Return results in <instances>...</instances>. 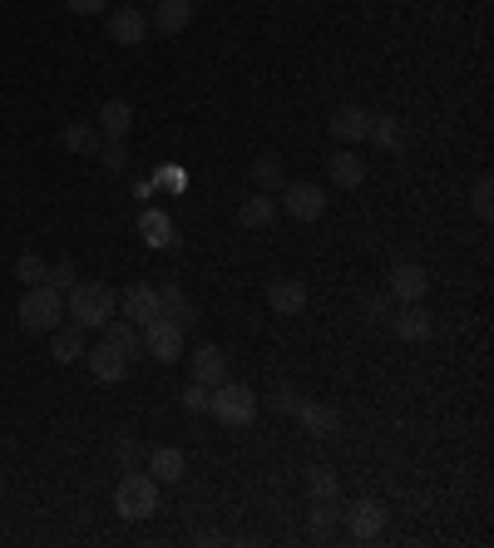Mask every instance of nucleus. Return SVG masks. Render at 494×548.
I'll use <instances>...</instances> for the list:
<instances>
[{
	"label": "nucleus",
	"mask_w": 494,
	"mask_h": 548,
	"mask_svg": "<svg viewBox=\"0 0 494 548\" xmlns=\"http://www.w3.org/2000/svg\"><path fill=\"white\" fill-rule=\"evenodd\" d=\"M297 400H302V395H297V386H287V381L267 391V405H272V410H282V415H292V410H297Z\"/></svg>",
	"instance_id": "473e14b6"
},
{
	"label": "nucleus",
	"mask_w": 494,
	"mask_h": 548,
	"mask_svg": "<svg viewBox=\"0 0 494 548\" xmlns=\"http://www.w3.org/2000/svg\"><path fill=\"white\" fill-rule=\"evenodd\" d=\"M154 5H159V0H154Z\"/></svg>",
	"instance_id": "ea45409f"
},
{
	"label": "nucleus",
	"mask_w": 494,
	"mask_h": 548,
	"mask_svg": "<svg viewBox=\"0 0 494 548\" xmlns=\"http://www.w3.org/2000/svg\"><path fill=\"white\" fill-rule=\"evenodd\" d=\"M327 168H331V183H336V188H361V183H366V163L351 154V144H341V149L327 158Z\"/></svg>",
	"instance_id": "f3484780"
},
{
	"label": "nucleus",
	"mask_w": 494,
	"mask_h": 548,
	"mask_svg": "<svg viewBox=\"0 0 494 548\" xmlns=\"http://www.w3.org/2000/svg\"><path fill=\"white\" fill-rule=\"evenodd\" d=\"M75 277H80V272H75V262H55V267L45 272V282H50L55 292H70V287H75Z\"/></svg>",
	"instance_id": "72a5a7b5"
},
{
	"label": "nucleus",
	"mask_w": 494,
	"mask_h": 548,
	"mask_svg": "<svg viewBox=\"0 0 494 548\" xmlns=\"http://www.w3.org/2000/svg\"><path fill=\"white\" fill-rule=\"evenodd\" d=\"M119 307H124V316H129L134 326H144V321H154V316H159V287H149V282H134V287H124Z\"/></svg>",
	"instance_id": "4468645a"
},
{
	"label": "nucleus",
	"mask_w": 494,
	"mask_h": 548,
	"mask_svg": "<svg viewBox=\"0 0 494 548\" xmlns=\"http://www.w3.org/2000/svg\"><path fill=\"white\" fill-rule=\"evenodd\" d=\"M386 292H391L396 302H425L430 277H425V267H420V262H396V267L386 272Z\"/></svg>",
	"instance_id": "6e6552de"
},
{
	"label": "nucleus",
	"mask_w": 494,
	"mask_h": 548,
	"mask_svg": "<svg viewBox=\"0 0 494 548\" xmlns=\"http://www.w3.org/2000/svg\"><path fill=\"white\" fill-rule=\"evenodd\" d=\"M188 371H193V381H198V386H208V391H213V386H223V381H228V356H223L218 346H198V351L188 356Z\"/></svg>",
	"instance_id": "f8f14e48"
},
{
	"label": "nucleus",
	"mask_w": 494,
	"mask_h": 548,
	"mask_svg": "<svg viewBox=\"0 0 494 548\" xmlns=\"http://www.w3.org/2000/svg\"><path fill=\"white\" fill-rule=\"evenodd\" d=\"M208 415H213L218 425L247 430V425L257 420V395L247 391L243 381H223V386H213V391H208Z\"/></svg>",
	"instance_id": "f03ea898"
},
{
	"label": "nucleus",
	"mask_w": 494,
	"mask_h": 548,
	"mask_svg": "<svg viewBox=\"0 0 494 548\" xmlns=\"http://www.w3.org/2000/svg\"><path fill=\"white\" fill-rule=\"evenodd\" d=\"M60 139H65V149H70V154H94V149H99V134H94L89 124H70Z\"/></svg>",
	"instance_id": "c756f323"
},
{
	"label": "nucleus",
	"mask_w": 494,
	"mask_h": 548,
	"mask_svg": "<svg viewBox=\"0 0 494 548\" xmlns=\"http://www.w3.org/2000/svg\"><path fill=\"white\" fill-rule=\"evenodd\" d=\"M361 312H366V321H381V316H391V292H386V297H381V292H376V297H366V302H361Z\"/></svg>",
	"instance_id": "4c0bfd02"
},
{
	"label": "nucleus",
	"mask_w": 494,
	"mask_h": 548,
	"mask_svg": "<svg viewBox=\"0 0 494 548\" xmlns=\"http://www.w3.org/2000/svg\"><path fill=\"white\" fill-rule=\"evenodd\" d=\"M470 203H475V213H480L485 223L494 218V178H490V173H480V178H475V188H470Z\"/></svg>",
	"instance_id": "7c9ffc66"
},
{
	"label": "nucleus",
	"mask_w": 494,
	"mask_h": 548,
	"mask_svg": "<svg viewBox=\"0 0 494 548\" xmlns=\"http://www.w3.org/2000/svg\"><path fill=\"white\" fill-rule=\"evenodd\" d=\"M65 5H70V15H99L109 0H65Z\"/></svg>",
	"instance_id": "58836bf2"
},
{
	"label": "nucleus",
	"mask_w": 494,
	"mask_h": 548,
	"mask_svg": "<svg viewBox=\"0 0 494 548\" xmlns=\"http://www.w3.org/2000/svg\"><path fill=\"white\" fill-rule=\"evenodd\" d=\"M366 139L381 144V149H401V129H396V119H386V114L371 119V134H366Z\"/></svg>",
	"instance_id": "2f4dec72"
},
{
	"label": "nucleus",
	"mask_w": 494,
	"mask_h": 548,
	"mask_svg": "<svg viewBox=\"0 0 494 548\" xmlns=\"http://www.w3.org/2000/svg\"><path fill=\"white\" fill-rule=\"evenodd\" d=\"M50 356H55L60 366H70V361H84V331L75 326V321L50 331Z\"/></svg>",
	"instance_id": "aec40b11"
},
{
	"label": "nucleus",
	"mask_w": 494,
	"mask_h": 548,
	"mask_svg": "<svg viewBox=\"0 0 494 548\" xmlns=\"http://www.w3.org/2000/svg\"><path fill=\"white\" fill-rule=\"evenodd\" d=\"M99 129H104L109 139H124V134L134 129V109H129V99H104V109H99Z\"/></svg>",
	"instance_id": "b1692460"
},
{
	"label": "nucleus",
	"mask_w": 494,
	"mask_h": 548,
	"mask_svg": "<svg viewBox=\"0 0 494 548\" xmlns=\"http://www.w3.org/2000/svg\"><path fill=\"white\" fill-rule=\"evenodd\" d=\"M252 183L262 188V193H282V183H287V173H282V158L277 154H262L252 163Z\"/></svg>",
	"instance_id": "a878e982"
},
{
	"label": "nucleus",
	"mask_w": 494,
	"mask_h": 548,
	"mask_svg": "<svg viewBox=\"0 0 494 548\" xmlns=\"http://www.w3.org/2000/svg\"><path fill=\"white\" fill-rule=\"evenodd\" d=\"M336 524H341V504H336V499H312V509H307V529H312V539H327Z\"/></svg>",
	"instance_id": "393cba45"
},
{
	"label": "nucleus",
	"mask_w": 494,
	"mask_h": 548,
	"mask_svg": "<svg viewBox=\"0 0 494 548\" xmlns=\"http://www.w3.org/2000/svg\"><path fill=\"white\" fill-rule=\"evenodd\" d=\"M139 237H144L149 247H168V237H173L168 213H159V208H144V213H139Z\"/></svg>",
	"instance_id": "bb28decb"
},
{
	"label": "nucleus",
	"mask_w": 494,
	"mask_h": 548,
	"mask_svg": "<svg viewBox=\"0 0 494 548\" xmlns=\"http://www.w3.org/2000/svg\"><path fill=\"white\" fill-rule=\"evenodd\" d=\"M114 509H119V519H129V524L154 519V514H159V479L129 470L119 479V489H114Z\"/></svg>",
	"instance_id": "f257e3e1"
},
{
	"label": "nucleus",
	"mask_w": 494,
	"mask_h": 548,
	"mask_svg": "<svg viewBox=\"0 0 494 548\" xmlns=\"http://www.w3.org/2000/svg\"><path fill=\"white\" fill-rule=\"evenodd\" d=\"M84 361H89L94 381H104V386H114V381H124V376H129V361H124L109 341H99L94 351H84Z\"/></svg>",
	"instance_id": "dca6fc26"
},
{
	"label": "nucleus",
	"mask_w": 494,
	"mask_h": 548,
	"mask_svg": "<svg viewBox=\"0 0 494 548\" xmlns=\"http://www.w3.org/2000/svg\"><path fill=\"white\" fill-rule=\"evenodd\" d=\"M193 10H198V0H159V5H154V30H159V35L188 30Z\"/></svg>",
	"instance_id": "a211bd4d"
},
{
	"label": "nucleus",
	"mask_w": 494,
	"mask_h": 548,
	"mask_svg": "<svg viewBox=\"0 0 494 548\" xmlns=\"http://www.w3.org/2000/svg\"><path fill=\"white\" fill-rule=\"evenodd\" d=\"M391 326H396L401 341H425V336H430V316H425L420 302H406L401 312H391Z\"/></svg>",
	"instance_id": "412c9836"
},
{
	"label": "nucleus",
	"mask_w": 494,
	"mask_h": 548,
	"mask_svg": "<svg viewBox=\"0 0 494 548\" xmlns=\"http://www.w3.org/2000/svg\"><path fill=\"white\" fill-rule=\"evenodd\" d=\"M109 40H114V45H144V40H149V20H144V10H139V5H119V10H109Z\"/></svg>",
	"instance_id": "1a4fd4ad"
},
{
	"label": "nucleus",
	"mask_w": 494,
	"mask_h": 548,
	"mask_svg": "<svg viewBox=\"0 0 494 548\" xmlns=\"http://www.w3.org/2000/svg\"><path fill=\"white\" fill-rule=\"evenodd\" d=\"M119 307V297L104 287V282H75L70 287V321L80 326V331H99L109 316Z\"/></svg>",
	"instance_id": "7ed1b4c3"
},
{
	"label": "nucleus",
	"mask_w": 494,
	"mask_h": 548,
	"mask_svg": "<svg viewBox=\"0 0 494 548\" xmlns=\"http://www.w3.org/2000/svg\"><path fill=\"white\" fill-rule=\"evenodd\" d=\"M99 331H104V341H109V346H114V351H119L124 361L144 356V331H139V326H134L129 316H124V321H114V316H109V321H104Z\"/></svg>",
	"instance_id": "2eb2a0df"
},
{
	"label": "nucleus",
	"mask_w": 494,
	"mask_h": 548,
	"mask_svg": "<svg viewBox=\"0 0 494 548\" xmlns=\"http://www.w3.org/2000/svg\"><path fill=\"white\" fill-rule=\"evenodd\" d=\"M159 316H173V321L193 326V321H198V307L188 302V292H183L178 282H168V287H159Z\"/></svg>",
	"instance_id": "5701e85b"
},
{
	"label": "nucleus",
	"mask_w": 494,
	"mask_h": 548,
	"mask_svg": "<svg viewBox=\"0 0 494 548\" xmlns=\"http://www.w3.org/2000/svg\"><path fill=\"white\" fill-rule=\"evenodd\" d=\"M149 474H154L159 484H178V479L188 474V460H183V450H173V445H159V450L149 455Z\"/></svg>",
	"instance_id": "4be33fe9"
},
{
	"label": "nucleus",
	"mask_w": 494,
	"mask_h": 548,
	"mask_svg": "<svg viewBox=\"0 0 494 548\" xmlns=\"http://www.w3.org/2000/svg\"><path fill=\"white\" fill-rule=\"evenodd\" d=\"M267 307H272L277 316L307 312V282H297V277H277V282H267Z\"/></svg>",
	"instance_id": "9d476101"
},
{
	"label": "nucleus",
	"mask_w": 494,
	"mask_h": 548,
	"mask_svg": "<svg viewBox=\"0 0 494 548\" xmlns=\"http://www.w3.org/2000/svg\"><path fill=\"white\" fill-rule=\"evenodd\" d=\"M371 109H361V104H341L336 114H331V134L341 139V144H361L366 134H371Z\"/></svg>",
	"instance_id": "9b49d317"
},
{
	"label": "nucleus",
	"mask_w": 494,
	"mask_h": 548,
	"mask_svg": "<svg viewBox=\"0 0 494 548\" xmlns=\"http://www.w3.org/2000/svg\"><path fill=\"white\" fill-rule=\"evenodd\" d=\"M45 272H50V267H45V257H35V252H20V257H15V277H20L25 287H40V282H45Z\"/></svg>",
	"instance_id": "c85d7f7f"
},
{
	"label": "nucleus",
	"mask_w": 494,
	"mask_h": 548,
	"mask_svg": "<svg viewBox=\"0 0 494 548\" xmlns=\"http://www.w3.org/2000/svg\"><path fill=\"white\" fill-rule=\"evenodd\" d=\"M238 223H243L247 233H262V228H272V223H277V203H272V193H252V198H243V208H238Z\"/></svg>",
	"instance_id": "6ab92c4d"
},
{
	"label": "nucleus",
	"mask_w": 494,
	"mask_h": 548,
	"mask_svg": "<svg viewBox=\"0 0 494 548\" xmlns=\"http://www.w3.org/2000/svg\"><path fill=\"white\" fill-rule=\"evenodd\" d=\"M104 168H109V173H124V168H129V149H124V139H109V144H104Z\"/></svg>",
	"instance_id": "f704fd0d"
},
{
	"label": "nucleus",
	"mask_w": 494,
	"mask_h": 548,
	"mask_svg": "<svg viewBox=\"0 0 494 548\" xmlns=\"http://www.w3.org/2000/svg\"><path fill=\"white\" fill-rule=\"evenodd\" d=\"M282 208L297 223H317L327 213V188H317V183H282Z\"/></svg>",
	"instance_id": "0eeeda50"
},
{
	"label": "nucleus",
	"mask_w": 494,
	"mask_h": 548,
	"mask_svg": "<svg viewBox=\"0 0 494 548\" xmlns=\"http://www.w3.org/2000/svg\"><path fill=\"white\" fill-rule=\"evenodd\" d=\"M386 504L381 499H351V504H341V524H346V534L351 539H361V544H371L376 534H386Z\"/></svg>",
	"instance_id": "39448f33"
},
{
	"label": "nucleus",
	"mask_w": 494,
	"mask_h": 548,
	"mask_svg": "<svg viewBox=\"0 0 494 548\" xmlns=\"http://www.w3.org/2000/svg\"><path fill=\"white\" fill-rule=\"evenodd\" d=\"M119 465H124V470H139V465H144V445L124 435V440H119Z\"/></svg>",
	"instance_id": "c9c22d12"
},
{
	"label": "nucleus",
	"mask_w": 494,
	"mask_h": 548,
	"mask_svg": "<svg viewBox=\"0 0 494 548\" xmlns=\"http://www.w3.org/2000/svg\"><path fill=\"white\" fill-rule=\"evenodd\" d=\"M183 410H193V415H208V386H183Z\"/></svg>",
	"instance_id": "e433bc0d"
},
{
	"label": "nucleus",
	"mask_w": 494,
	"mask_h": 548,
	"mask_svg": "<svg viewBox=\"0 0 494 548\" xmlns=\"http://www.w3.org/2000/svg\"><path fill=\"white\" fill-rule=\"evenodd\" d=\"M307 494H312V499H336V494H341L336 470H331V465H307Z\"/></svg>",
	"instance_id": "cd10ccee"
},
{
	"label": "nucleus",
	"mask_w": 494,
	"mask_h": 548,
	"mask_svg": "<svg viewBox=\"0 0 494 548\" xmlns=\"http://www.w3.org/2000/svg\"><path fill=\"white\" fill-rule=\"evenodd\" d=\"M139 331H144V351H149L154 361L173 366V361L183 356V321H173V316H154V321H144Z\"/></svg>",
	"instance_id": "423d86ee"
},
{
	"label": "nucleus",
	"mask_w": 494,
	"mask_h": 548,
	"mask_svg": "<svg viewBox=\"0 0 494 548\" xmlns=\"http://www.w3.org/2000/svg\"><path fill=\"white\" fill-rule=\"evenodd\" d=\"M20 326L25 331H55L60 321H65V292H55L50 282H40V287H25V297H20Z\"/></svg>",
	"instance_id": "20e7f679"
},
{
	"label": "nucleus",
	"mask_w": 494,
	"mask_h": 548,
	"mask_svg": "<svg viewBox=\"0 0 494 548\" xmlns=\"http://www.w3.org/2000/svg\"><path fill=\"white\" fill-rule=\"evenodd\" d=\"M292 415H297V425H302L307 435H322V440L341 430V410H336V405H317V400H297V410H292Z\"/></svg>",
	"instance_id": "ddd939ff"
}]
</instances>
